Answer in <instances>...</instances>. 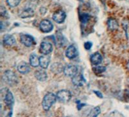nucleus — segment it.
I'll return each mask as SVG.
<instances>
[{
	"label": "nucleus",
	"mask_w": 129,
	"mask_h": 117,
	"mask_svg": "<svg viewBox=\"0 0 129 117\" xmlns=\"http://www.w3.org/2000/svg\"><path fill=\"white\" fill-rule=\"evenodd\" d=\"M64 68L63 65L61 63H55L51 66L50 70H51V72H52L55 74H58V73H60L61 72H63Z\"/></svg>",
	"instance_id": "nucleus-16"
},
{
	"label": "nucleus",
	"mask_w": 129,
	"mask_h": 117,
	"mask_svg": "<svg viewBox=\"0 0 129 117\" xmlns=\"http://www.w3.org/2000/svg\"><path fill=\"white\" fill-rule=\"evenodd\" d=\"M105 70L106 68L105 66H96V67L93 68V71H94V73L95 74H97V75L103 73V72H105Z\"/></svg>",
	"instance_id": "nucleus-23"
},
{
	"label": "nucleus",
	"mask_w": 129,
	"mask_h": 117,
	"mask_svg": "<svg viewBox=\"0 0 129 117\" xmlns=\"http://www.w3.org/2000/svg\"><path fill=\"white\" fill-rule=\"evenodd\" d=\"M21 0H7L8 5L10 7H16L19 4Z\"/></svg>",
	"instance_id": "nucleus-24"
},
{
	"label": "nucleus",
	"mask_w": 129,
	"mask_h": 117,
	"mask_svg": "<svg viewBox=\"0 0 129 117\" xmlns=\"http://www.w3.org/2000/svg\"><path fill=\"white\" fill-rule=\"evenodd\" d=\"M66 13L63 10H59L55 12L53 14L52 19L57 23H62L64 21L66 18Z\"/></svg>",
	"instance_id": "nucleus-8"
},
{
	"label": "nucleus",
	"mask_w": 129,
	"mask_h": 117,
	"mask_svg": "<svg viewBox=\"0 0 129 117\" xmlns=\"http://www.w3.org/2000/svg\"><path fill=\"white\" fill-rule=\"evenodd\" d=\"M72 82L73 84L76 86H83L85 84L86 80L84 78L83 75L82 74H76V75L72 77Z\"/></svg>",
	"instance_id": "nucleus-9"
},
{
	"label": "nucleus",
	"mask_w": 129,
	"mask_h": 117,
	"mask_svg": "<svg viewBox=\"0 0 129 117\" xmlns=\"http://www.w3.org/2000/svg\"><path fill=\"white\" fill-rule=\"evenodd\" d=\"M78 67L73 65H67L66 66H64V70H63L64 75L69 77H73L76 74H78Z\"/></svg>",
	"instance_id": "nucleus-5"
},
{
	"label": "nucleus",
	"mask_w": 129,
	"mask_h": 117,
	"mask_svg": "<svg viewBox=\"0 0 129 117\" xmlns=\"http://www.w3.org/2000/svg\"><path fill=\"white\" fill-rule=\"evenodd\" d=\"M5 104H6L7 106H8L9 107H11L14 104V96L12 95V92L10 91H9V89H7V91L6 94H5Z\"/></svg>",
	"instance_id": "nucleus-11"
},
{
	"label": "nucleus",
	"mask_w": 129,
	"mask_h": 117,
	"mask_svg": "<svg viewBox=\"0 0 129 117\" xmlns=\"http://www.w3.org/2000/svg\"><path fill=\"white\" fill-rule=\"evenodd\" d=\"M57 99L61 102H67L71 100L72 97L71 93L67 89H62L59 91L56 94Z\"/></svg>",
	"instance_id": "nucleus-3"
},
{
	"label": "nucleus",
	"mask_w": 129,
	"mask_h": 117,
	"mask_svg": "<svg viewBox=\"0 0 129 117\" xmlns=\"http://www.w3.org/2000/svg\"><path fill=\"white\" fill-rule=\"evenodd\" d=\"M3 80L5 82L10 86H14L18 82V78L17 75L11 70H7L3 75Z\"/></svg>",
	"instance_id": "nucleus-2"
},
{
	"label": "nucleus",
	"mask_w": 129,
	"mask_h": 117,
	"mask_svg": "<svg viewBox=\"0 0 129 117\" xmlns=\"http://www.w3.org/2000/svg\"><path fill=\"white\" fill-rule=\"evenodd\" d=\"M53 28H54L53 24L50 21L48 20V19H44V20L41 21L40 23V28L43 32H50L53 30Z\"/></svg>",
	"instance_id": "nucleus-4"
},
{
	"label": "nucleus",
	"mask_w": 129,
	"mask_h": 117,
	"mask_svg": "<svg viewBox=\"0 0 129 117\" xmlns=\"http://www.w3.org/2000/svg\"><path fill=\"white\" fill-rule=\"evenodd\" d=\"M126 68H127L128 70L129 71V61H128L127 64H126Z\"/></svg>",
	"instance_id": "nucleus-29"
},
{
	"label": "nucleus",
	"mask_w": 129,
	"mask_h": 117,
	"mask_svg": "<svg viewBox=\"0 0 129 117\" xmlns=\"http://www.w3.org/2000/svg\"><path fill=\"white\" fill-rule=\"evenodd\" d=\"M0 12H1V15H2V16H4V17H6L8 16V14L7 12V10H5L3 7H1V9H0Z\"/></svg>",
	"instance_id": "nucleus-25"
},
{
	"label": "nucleus",
	"mask_w": 129,
	"mask_h": 117,
	"mask_svg": "<svg viewBox=\"0 0 129 117\" xmlns=\"http://www.w3.org/2000/svg\"><path fill=\"white\" fill-rule=\"evenodd\" d=\"M18 70L21 74H27L30 72V69L27 63L25 62H21L18 66Z\"/></svg>",
	"instance_id": "nucleus-13"
},
{
	"label": "nucleus",
	"mask_w": 129,
	"mask_h": 117,
	"mask_svg": "<svg viewBox=\"0 0 129 117\" xmlns=\"http://www.w3.org/2000/svg\"><path fill=\"white\" fill-rule=\"evenodd\" d=\"M107 25H108V28L110 30L114 31L117 30L119 27V24L117 23V20L114 18H109L107 21Z\"/></svg>",
	"instance_id": "nucleus-17"
},
{
	"label": "nucleus",
	"mask_w": 129,
	"mask_h": 117,
	"mask_svg": "<svg viewBox=\"0 0 129 117\" xmlns=\"http://www.w3.org/2000/svg\"><path fill=\"white\" fill-rule=\"evenodd\" d=\"M94 93L95 94V95L98 96V97H99L100 98H103V95H102V93H101V92H100V91H94Z\"/></svg>",
	"instance_id": "nucleus-28"
},
{
	"label": "nucleus",
	"mask_w": 129,
	"mask_h": 117,
	"mask_svg": "<svg viewBox=\"0 0 129 117\" xmlns=\"http://www.w3.org/2000/svg\"><path fill=\"white\" fill-rule=\"evenodd\" d=\"M20 42L26 47H30L34 44V37L28 34H21L20 35Z\"/></svg>",
	"instance_id": "nucleus-6"
},
{
	"label": "nucleus",
	"mask_w": 129,
	"mask_h": 117,
	"mask_svg": "<svg viewBox=\"0 0 129 117\" xmlns=\"http://www.w3.org/2000/svg\"><path fill=\"white\" fill-rule=\"evenodd\" d=\"M92 42H86L84 44V47H85V48L87 50H89L90 49L92 48Z\"/></svg>",
	"instance_id": "nucleus-26"
},
{
	"label": "nucleus",
	"mask_w": 129,
	"mask_h": 117,
	"mask_svg": "<svg viewBox=\"0 0 129 117\" xmlns=\"http://www.w3.org/2000/svg\"><path fill=\"white\" fill-rule=\"evenodd\" d=\"M3 42L7 46H12L16 43V39L13 35L7 34L3 36Z\"/></svg>",
	"instance_id": "nucleus-18"
},
{
	"label": "nucleus",
	"mask_w": 129,
	"mask_h": 117,
	"mask_svg": "<svg viewBox=\"0 0 129 117\" xmlns=\"http://www.w3.org/2000/svg\"><path fill=\"white\" fill-rule=\"evenodd\" d=\"M57 97L53 93H48L45 95L44 98L42 101L43 108L45 111H48L53 104L56 102Z\"/></svg>",
	"instance_id": "nucleus-1"
},
{
	"label": "nucleus",
	"mask_w": 129,
	"mask_h": 117,
	"mask_svg": "<svg viewBox=\"0 0 129 117\" xmlns=\"http://www.w3.org/2000/svg\"><path fill=\"white\" fill-rule=\"evenodd\" d=\"M50 57L48 55H43L40 57V66L43 69H47L50 64Z\"/></svg>",
	"instance_id": "nucleus-12"
},
{
	"label": "nucleus",
	"mask_w": 129,
	"mask_h": 117,
	"mask_svg": "<svg viewBox=\"0 0 129 117\" xmlns=\"http://www.w3.org/2000/svg\"><path fill=\"white\" fill-rule=\"evenodd\" d=\"M90 18V17L89 14H83L80 17L81 21V23H82L83 25H85V24H87V23L89 21Z\"/></svg>",
	"instance_id": "nucleus-22"
},
{
	"label": "nucleus",
	"mask_w": 129,
	"mask_h": 117,
	"mask_svg": "<svg viewBox=\"0 0 129 117\" xmlns=\"http://www.w3.org/2000/svg\"><path fill=\"white\" fill-rule=\"evenodd\" d=\"M34 15V10L31 8H26L23 10L20 14L21 18H27L32 17Z\"/></svg>",
	"instance_id": "nucleus-19"
},
{
	"label": "nucleus",
	"mask_w": 129,
	"mask_h": 117,
	"mask_svg": "<svg viewBox=\"0 0 129 117\" xmlns=\"http://www.w3.org/2000/svg\"><path fill=\"white\" fill-rule=\"evenodd\" d=\"M66 56L67 58L70 59H74L75 57H76L78 56V51H77L76 48L74 46V45H71L69 46L67 48L66 50Z\"/></svg>",
	"instance_id": "nucleus-10"
},
{
	"label": "nucleus",
	"mask_w": 129,
	"mask_h": 117,
	"mask_svg": "<svg viewBox=\"0 0 129 117\" xmlns=\"http://www.w3.org/2000/svg\"><path fill=\"white\" fill-rule=\"evenodd\" d=\"M101 113V109L100 107H95L93 109L91 110L90 113L88 114V116H97Z\"/></svg>",
	"instance_id": "nucleus-21"
},
{
	"label": "nucleus",
	"mask_w": 129,
	"mask_h": 117,
	"mask_svg": "<svg viewBox=\"0 0 129 117\" xmlns=\"http://www.w3.org/2000/svg\"><path fill=\"white\" fill-rule=\"evenodd\" d=\"M52 45L50 42L43 41L41 43L40 47V52L43 55H48L52 51Z\"/></svg>",
	"instance_id": "nucleus-7"
},
{
	"label": "nucleus",
	"mask_w": 129,
	"mask_h": 117,
	"mask_svg": "<svg viewBox=\"0 0 129 117\" xmlns=\"http://www.w3.org/2000/svg\"><path fill=\"white\" fill-rule=\"evenodd\" d=\"M90 62L93 65H99L102 62V56L99 52L93 53L90 57Z\"/></svg>",
	"instance_id": "nucleus-14"
},
{
	"label": "nucleus",
	"mask_w": 129,
	"mask_h": 117,
	"mask_svg": "<svg viewBox=\"0 0 129 117\" xmlns=\"http://www.w3.org/2000/svg\"><path fill=\"white\" fill-rule=\"evenodd\" d=\"M30 64L34 68H37L40 65V58L36 54H32L30 56Z\"/></svg>",
	"instance_id": "nucleus-20"
},
{
	"label": "nucleus",
	"mask_w": 129,
	"mask_h": 117,
	"mask_svg": "<svg viewBox=\"0 0 129 117\" xmlns=\"http://www.w3.org/2000/svg\"><path fill=\"white\" fill-rule=\"evenodd\" d=\"M76 103H77V104H78V107H78V109L79 110H80L83 107V105H85V104H82V103H81L79 100L77 101Z\"/></svg>",
	"instance_id": "nucleus-27"
},
{
	"label": "nucleus",
	"mask_w": 129,
	"mask_h": 117,
	"mask_svg": "<svg viewBox=\"0 0 129 117\" xmlns=\"http://www.w3.org/2000/svg\"><path fill=\"white\" fill-rule=\"evenodd\" d=\"M35 77L40 81H45L47 79V73L43 70H39L34 73Z\"/></svg>",
	"instance_id": "nucleus-15"
}]
</instances>
